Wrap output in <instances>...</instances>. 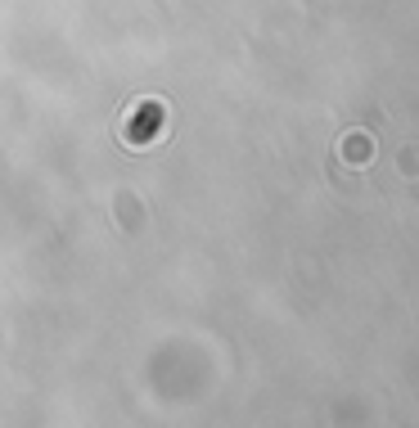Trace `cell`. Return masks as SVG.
<instances>
[{
	"mask_svg": "<svg viewBox=\"0 0 419 428\" xmlns=\"http://www.w3.org/2000/svg\"><path fill=\"white\" fill-rule=\"evenodd\" d=\"M347 153H352L347 162H370L365 158V153H370V140H347Z\"/></svg>",
	"mask_w": 419,
	"mask_h": 428,
	"instance_id": "1",
	"label": "cell"
}]
</instances>
